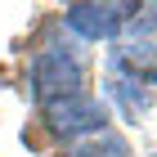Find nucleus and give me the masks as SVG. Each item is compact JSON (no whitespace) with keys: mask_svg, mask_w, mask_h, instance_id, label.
Returning a JSON list of instances; mask_svg holds the SVG:
<instances>
[{"mask_svg":"<svg viewBox=\"0 0 157 157\" xmlns=\"http://www.w3.org/2000/svg\"><path fill=\"white\" fill-rule=\"evenodd\" d=\"M85 72H81V59H72L67 49H40L32 59V94L40 103H59V99H72L85 94Z\"/></svg>","mask_w":157,"mask_h":157,"instance_id":"obj_1","label":"nucleus"},{"mask_svg":"<svg viewBox=\"0 0 157 157\" xmlns=\"http://www.w3.org/2000/svg\"><path fill=\"white\" fill-rule=\"evenodd\" d=\"M117 67L130 72L139 85H153L157 81V45H130L117 54Z\"/></svg>","mask_w":157,"mask_h":157,"instance_id":"obj_4","label":"nucleus"},{"mask_svg":"<svg viewBox=\"0 0 157 157\" xmlns=\"http://www.w3.org/2000/svg\"><path fill=\"white\" fill-rule=\"evenodd\" d=\"M45 121L54 126L59 135H99L103 130V103L94 94H72V99H59V103H49L45 108Z\"/></svg>","mask_w":157,"mask_h":157,"instance_id":"obj_2","label":"nucleus"},{"mask_svg":"<svg viewBox=\"0 0 157 157\" xmlns=\"http://www.w3.org/2000/svg\"><path fill=\"white\" fill-rule=\"evenodd\" d=\"M108 90L126 103V112H130V117H144V112H148V99H153V94H148V85H139V81H121V76H117V81H108Z\"/></svg>","mask_w":157,"mask_h":157,"instance_id":"obj_6","label":"nucleus"},{"mask_svg":"<svg viewBox=\"0 0 157 157\" xmlns=\"http://www.w3.org/2000/svg\"><path fill=\"white\" fill-rule=\"evenodd\" d=\"M72 157H130V148H126V139H121V135L99 130V135H90L85 144H76Z\"/></svg>","mask_w":157,"mask_h":157,"instance_id":"obj_5","label":"nucleus"},{"mask_svg":"<svg viewBox=\"0 0 157 157\" xmlns=\"http://www.w3.org/2000/svg\"><path fill=\"white\" fill-rule=\"evenodd\" d=\"M63 23L72 27L81 40H108L121 27V5H67Z\"/></svg>","mask_w":157,"mask_h":157,"instance_id":"obj_3","label":"nucleus"}]
</instances>
